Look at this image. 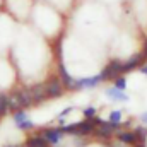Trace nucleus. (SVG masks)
<instances>
[{
    "instance_id": "f257e3e1",
    "label": "nucleus",
    "mask_w": 147,
    "mask_h": 147,
    "mask_svg": "<svg viewBox=\"0 0 147 147\" xmlns=\"http://www.w3.org/2000/svg\"><path fill=\"white\" fill-rule=\"evenodd\" d=\"M120 74H123V63L120 60H111L110 63L103 69L101 77H103V80H110V79H116Z\"/></svg>"
},
{
    "instance_id": "f03ea898",
    "label": "nucleus",
    "mask_w": 147,
    "mask_h": 147,
    "mask_svg": "<svg viewBox=\"0 0 147 147\" xmlns=\"http://www.w3.org/2000/svg\"><path fill=\"white\" fill-rule=\"evenodd\" d=\"M14 123L17 125V128L21 130H31L33 128V121L29 120V116L26 115V111L19 110L14 113Z\"/></svg>"
},
{
    "instance_id": "7ed1b4c3",
    "label": "nucleus",
    "mask_w": 147,
    "mask_h": 147,
    "mask_svg": "<svg viewBox=\"0 0 147 147\" xmlns=\"http://www.w3.org/2000/svg\"><path fill=\"white\" fill-rule=\"evenodd\" d=\"M103 80L101 74L94 75V77H84V79H77L75 80V89H87V87H96L99 82Z\"/></svg>"
},
{
    "instance_id": "20e7f679",
    "label": "nucleus",
    "mask_w": 147,
    "mask_h": 147,
    "mask_svg": "<svg viewBox=\"0 0 147 147\" xmlns=\"http://www.w3.org/2000/svg\"><path fill=\"white\" fill-rule=\"evenodd\" d=\"M62 128H46V130H43V137L46 139V142L48 144H53V146H57L60 140H62Z\"/></svg>"
},
{
    "instance_id": "39448f33",
    "label": "nucleus",
    "mask_w": 147,
    "mask_h": 147,
    "mask_svg": "<svg viewBox=\"0 0 147 147\" xmlns=\"http://www.w3.org/2000/svg\"><path fill=\"white\" fill-rule=\"evenodd\" d=\"M14 99L17 101L19 108H26V106H29V105H33V103H34L33 94H31V91H29V89H28V91H21V92H17V94L14 96Z\"/></svg>"
},
{
    "instance_id": "423d86ee",
    "label": "nucleus",
    "mask_w": 147,
    "mask_h": 147,
    "mask_svg": "<svg viewBox=\"0 0 147 147\" xmlns=\"http://www.w3.org/2000/svg\"><path fill=\"white\" fill-rule=\"evenodd\" d=\"M29 91H31V94H33L34 103H41V101H45V99L48 98L46 86H34V87H31Z\"/></svg>"
},
{
    "instance_id": "0eeeda50",
    "label": "nucleus",
    "mask_w": 147,
    "mask_h": 147,
    "mask_svg": "<svg viewBox=\"0 0 147 147\" xmlns=\"http://www.w3.org/2000/svg\"><path fill=\"white\" fill-rule=\"evenodd\" d=\"M106 94H108V98L113 99V101H128V96H127L121 89H118V87H110V89H106Z\"/></svg>"
},
{
    "instance_id": "6e6552de",
    "label": "nucleus",
    "mask_w": 147,
    "mask_h": 147,
    "mask_svg": "<svg viewBox=\"0 0 147 147\" xmlns=\"http://www.w3.org/2000/svg\"><path fill=\"white\" fill-rule=\"evenodd\" d=\"M46 92H48V98H57L62 94V84L58 80H51L50 84H46Z\"/></svg>"
},
{
    "instance_id": "1a4fd4ad",
    "label": "nucleus",
    "mask_w": 147,
    "mask_h": 147,
    "mask_svg": "<svg viewBox=\"0 0 147 147\" xmlns=\"http://www.w3.org/2000/svg\"><path fill=\"white\" fill-rule=\"evenodd\" d=\"M142 57H144V53H142V55H135V57H132L128 62H125V63H123V72H130V70H134L135 67H139Z\"/></svg>"
},
{
    "instance_id": "9d476101",
    "label": "nucleus",
    "mask_w": 147,
    "mask_h": 147,
    "mask_svg": "<svg viewBox=\"0 0 147 147\" xmlns=\"http://www.w3.org/2000/svg\"><path fill=\"white\" fill-rule=\"evenodd\" d=\"M26 147H48V142H46V139L41 135H36V137H31L28 142H26Z\"/></svg>"
},
{
    "instance_id": "9b49d317",
    "label": "nucleus",
    "mask_w": 147,
    "mask_h": 147,
    "mask_svg": "<svg viewBox=\"0 0 147 147\" xmlns=\"http://www.w3.org/2000/svg\"><path fill=\"white\" fill-rule=\"evenodd\" d=\"M118 140L123 142V144H135L137 142V135H135V132H121L118 135Z\"/></svg>"
},
{
    "instance_id": "f8f14e48",
    "label": "nucleus",
    "mask_w": 147,
    "mask_h": 147,
    "mask_svg": "<svg viewBox=\"0 0 147 147\" xmlns=\"http://www.w3.org/2000/svg\"><path fill=\"white\" fill-rule=\"evenodd\" d=\"M60 75H62V80H63V84H65L69 89H75V80H74V79H72V77H70L67 72H65L63 65H60Z\"/></svg>"
},
{
    "instance_id": "ddd939ff",
    "label": "nucleus",
    "mask_w": 147,
    "mask_h": 147,
    "mask_svg": "<svg viewBox=\"0 0 147 147\" xmlns=\"http://www.w3.org/2000/svg\"><path fill=\"white\" fill-rule=\"evenodd\" d=\"M110 121L111 123H120V121H121V111L120 110L111 111L110 113Z\"/></svg>"
},
{
    "instance_id": "4468645a",
    "label": "nucleus",
    "mask_w": 147,
    "mask_h": 147,
    "mask_svg": "<svg viewBox=\"0 0 147 147\" xmlns=\"http://www.w3.org/2000/svg\"><path fill=\"white\" fill-rule=\"evenodd\" d=\"M115 87L125 91V87H127V80H125V77H116V80H115Z\"/></svg>"
},
{
    "instance_id": "2eb2a0df",
    "label": "nucleus",
    "mask_w": 147,
    "mask_h": 147,
    "mask_svg": "<svg viewBox=\"0 0 147 147\" xmlns=\"http://www.w3.org/2000/svg\"><path fill=\"white\" fill-rule=\"evenodd\" d=\"M84 116H86V118H94V116H96V108H94V106L86 108V110H84Z\"/></svg>"
},
{
    "instance_id": "dca6fc26",
    "label": "nucleus",
    "mask_w": 147,
    "mask_h": 147,
    "mask_svg": "<svg viewBox=\"0 0 147 147\" xmlns=\"http://www.w3.org/2000/svg\"><path fill=\"white\" fill-rule=\"evenodd\" d=\"M70 111H72V108H65V110H63V111H62V113H60V115H58V118L62 120V118H63V116H67V115H69Z\"/></svg>"
},
{
    "instance_id": "f3484780",
    "label": "nucleus",
    "mask_w": 147,
    "mask_h": 147,
    "mask_svg": "<svg viewBox=\"0 0 147 147\" xmlns=\"http://www.w3.org/2000/svg\"><path fill=\"white\" fill-rule=\"evenodd\" d=\"M140 120H142L144 123H147V111H146V113H142V115H140Z\"/></svg>"
},
{
    "instance_id": "a211bd4d",
    "label": "nucleus",
    "mask_w": 147,
    "mask_h": 147,
    "mask_svg": "<svg viewBox=\"0 0 147 147\" xmlns=\"http://www.w3.org/2000/svg\"><path fill=\"white\" fill-rule=\"evenodd\" d=\"M140 72H142V74H146V75H147V65H144V67H140Z\"/></svg>"
},
{
    "instance_id": "6ab92c4d",
    "label": "nucleus",
    "mask_w": 147,
    "mask_h": 147,
    "mask_svg": "<svg viewBox=\"0 0 147 147\" xmlns=\"http://www.w3.org/2000/svg\"><path fill=\"white\" fill-rule=\"evenodd\" d=\"M144 57H147V41H146V45H144Z\"/></svg>"
}]
</instances>
